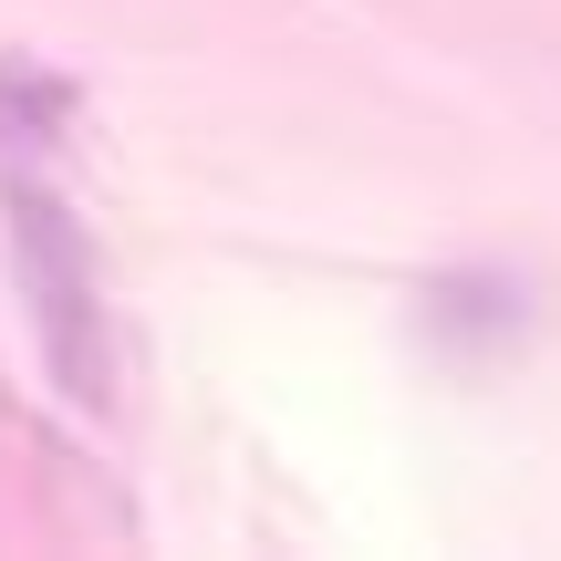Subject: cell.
I'll return each mask as SVG.
<instances>
[{
    "instance_id": "6da1fadb",
    "label": "cell",
    "mask_w": 561,
    "mask_h": 561,
    "mask_svg": "<svg viewBox=\"0 0 561 561\" xmlns=\"http://www.w3.org/2000/svg\"><path fill=\"white\" fill-rule=\"evenodd\" d=\"M0 219H11V271H21V301H32L42 364L62 375L73 405H115V333H104V280H94L83 219L21 157H0Z\"/></svg>"
},
{
    "instance_id": "7a4b0ae2",
    "label": "cell",
    "mask_w": 561,
    "mask_h": 561,
    "mask_svg": "<svg viewBox=\"0 0 561 561\" xmlns=\"http://www.w3.org/2000/svg\"><path fill=\"white\" fill-rule=\"evenodd\" d=\"M62 125H73V83L21 62V53H0V157H53Z\"/></svg>"
},
{
    "instance_id": "3957f363",
    "label": "cell",
    "mask_w": 561,
    "mask_h": 561,
    "mask_svg": "<svg viewBox=\"0 0 561 561\" xmlns=\"http://www.w3.org/2000/svg\"><path fill=\"white\" fill-rule=\"evenodd\" d=\"M437 333H458V343H520L530 333V291L500 280V271H458V280H437Z\"/></svg>"
}]
</instances>
